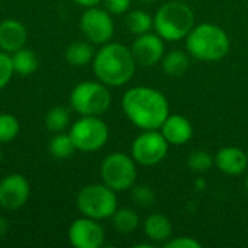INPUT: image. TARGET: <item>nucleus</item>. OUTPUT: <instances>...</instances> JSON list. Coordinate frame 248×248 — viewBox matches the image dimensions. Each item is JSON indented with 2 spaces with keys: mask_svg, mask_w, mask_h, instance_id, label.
Segmentation results:
<instances>
[{
  "mask_svg": "<svg viewBox=\"0 0 248 248\" xmlns=\"http://www.w3.org/2000/svg\"><path fill=\"white\" fill-rule=\"evenodd\" d=\"M12 62H13V70L15 74L19 76H29L38 68V58L33 54V51L28 48H20L12 54Z\"/></svg>",
  "mask_w": 248,
  "mask_h": 248,
  "instance_id": "nucleus-22",
  "label": "nucleus"
},
{
  "mask_svg": "<svg viewBox=\"0 0 248 248\" xmlns=\"http://www.w3.org/2000/svg\"><path fill=\"white\" fill-rule=\"evenodd\" d=\"M80 28L84 36L97 45H103L110 42L115 33V25L110 13L106 9H100L97 6L87 7L80 19Z\"/></svg>",
  "mask_w": 248,
  "mask_h": 248,
  "instance_id": "nucleus-10",
  "label": "nucleus"
},
{
  "mask_svg": "<svg viewBox=\"0 0 248 248\" xmlns=\"http://www.w3.org/2000/svg\"><path fill=\"white\" fill-rule=\"evenodd\" d=\"M215 164L214 157L205 151V150H195L192 153H189L187 157V167L196 173H205L208 171L212 166Z\"/></svg>",
  "mask_w": 248,
  "mask_h": 248,
  "instance_id": "nucleus-26",
  "label": "nucleus"
},
{
  "mask_svg": "<svg viewBox=\"0 0 248 248\" xmlns=\"http://www.w3.org/2000/svg\"><path fill=\"white\" fill-rule=\"evenodd\" d=\"M76 203L83 217H89L97 221L110 218L118 209L116 192L108 187L105 183H93L84 186L78 192Z\"/></svg>",
  "mask_w": 248,
  "mask_h": 248,
  "instance_id": "nucleus-6",
  "label": "nucleus"
},
{
  "mask_svg": "<svg viewBox=\"0 0 248 248\" xmlns=\"http://www.w3.org/2000/svg\"><path fill=\"white\" fill-rule=\"evenodd\" d=\"M138 1H141V3H154V1H158V0H138Z\"/></svg>",
  "mask_w": 248,
  "mask_h": 248,
  "instance_id": "nucleus-32",
  "label": "nucleus"
},
{
  "mask_svg": "<svg viewBox=\"0 0 248 248\" xmlns=\"http://www.w3.org/2000/svg\"><path fill=\"white\" fill-rule=\"evenodd\" d=\"M145 235L154 243H166L173 232L170 219L163 214H153L144 222Z\"/></svg>",
  "mask_w": 248,
  "mask_h": 248,
  "instance_id": "nucleus-17",
  "label": "nucleus"
},
{
  "mask_svg": "<svg viewBox=\"0 0 248 248\" xmlns=\"http://www.w3.org/2000/svg\"><path fill=\"white\" fill-rule=\"evenodd\" d=\"M112 103V96L102 81H81L71 90L70 105L81 116H100Z\"/></svg>",
  "mask_w": 248,
  "mask_h": 248,
  "instance_id": "nucleus-5",
  "label": "nucleus"
},
{
  "mask_svg": "<svg viewBox=\"0 0 248 248\" xmlns=\"http://www.w3.org/2000/svg\"><path fill=\"white\" fill-rule=\"evenodd\" d=\"M0 163H1V150H0Z\"/></svg>",
  "mask_w": 248,
  "mask_h": 248,
  "instance_id": "nucleus-34",
  "label": "nucleus"
},
{
  "mask_svg": "<svg viewBox=\"0 0 248 248\" xmlns=\"http://www.w3.org/2000/svg\"><path fill=\"white\" fill-rule=\"evenodd\" d=\"M217 169L228 176H240L248 167L247 153L237 147H224L214 157Z\"/></svg>",
  "mask_w": 248,
  "mask_h": 248,
  "instance_id": "nucleus-14",
  "label": "nucleus"
},
{
  "mask_svg": "<svg viewBox=\"0 0 248 248\" xmlns=\"http://www.w3.org/2000/svg\"><path fill=\"white\" fill-rule=\"evenodd\" d=\"M161 68L169 77H182L190 67L189 52L173 49L163 55L161 58Z\"/></svg>",
  "mask_w": 248,
  "mask_h": 248,
  "instance_id": "nucleus-18",
  "label": "nucleus"
},
{
  "mask_svg": "<svg viewBox=\"0 0 248 248\" xmlns=\"http://www.w3.org/2000/svg\"><path fill=\"white\" fill-rule=\"evenodd\" d=\"M20 131L19 121L10 113H0V144L13 141Z\"/></svg>",
  "mask_w": 248,
  "mask_h": 248,
  "instance_id": "nucleus-25",
  "label": "nucleus"
},
{
  "mask_svg": "<svg viewBox=\"0 0 248 248\" xmlns=\"http://www.w3.org/2000/svg\"><path fill=\"white\" fill-rule=\"evenodd\" d=\"M244 187H246V190H247L248 193V174L247 177H246V180H244Z\"/></svg>",
  "mask_w": 248,
  "mask_h": 248,
  "instance_id": "nucleus-33",
  "label": "nucleus"
},
{
  "mask_svg": "<svg viewBox=\"0 0 248 248\" xmlns=\"http://www.w3.org/2000/svg\"><path fill=\"white\" fill-rule=\"evenodd\" d=\"M131 198L138 206L142 208H148L155 202V193L148 185H134L131 187Z\"/></svg>",
  "mask_w": 248,
  "mask_h": 248,
  "instance_id": "nucleus-27",
  "label": "nucleus"
},
{
  "mask_svg": "<svg viewBox=\"0 0 248 248\" xmlns=\"http://www.w3.org/2000/svg\"><path fill=\"white\" fill-rule=\"evenodd\" d=\"M28 32L23 23L15 19H6L0 22V49L13 54L15 51L25 46Z\"/></svg>",
  "mask_w": 248,
  "mask_h": 248,
  "instance_id": "nucleus-16",
  "label": "nucleus"
},
{
  "mask_svg": "<svg viewBox=\"0 0 248 248\" xmlns=\"http://www.w3.org/2000/svg\"><path fill=\"white\" fill-rule=\"evenodd\" d=\"M166 248H201L202 244L192 237H177L169 238L164 244Z\"/></svg>",
  "mask_w": 248,
  "mask_h": 248,
  "instance_id": "nucleus-29",
  "label": "nucleus"
},
{
  "mask_svg": "<svg viewBox=\"0 0 248 248\" xmlns=\"http://www.w3.org/2000/svg\"><path fill=\"white\" fill-rule=\"evenodd\" d=\"M132 55L138 65L153 67L158 64L166 54L164 51V39L158 33H142L137 35V39L132 44Z\"/></svg>",
  "mask_w": 248,
  "mask_h": 248,
  "instance_id": "nucleus-13",
  "label": "nucleus"
},
{
  "mask_svg": "<svg viewBox=\"0 0 248 248\" xmlns=\"http://www.w3.org/2000/svg\"><path fill=\"white\" fill-rule=\"evenodd\" d=\"M70 125V113L64 106H55L45 115V126L54 132H64Z\"/></svg>",
  "mask_w": 248,
  "mask_h": 248,
  "instance_id": "nucleus-24",
  "label": "nucleus"
},
{
  "mask_svg": "<svg viewBox=\"0 0 248 248\" xmlns=\"http://www.w3.org/2000/svg\"><path fill=\"white\" fill-rule=\"evenodd\" d=\"M169 142L157 129L144 131L140 134L131 147V155L137 164L151 167L161 163L169 154Z\"/></svg>",
  "mask_w": 248,
  "mask_h": 248,
  "instance_id": "nucleus-9",
  "label": "nucleus"
},
{
  "mask_svg": "<svg viewBox=\"0 0 248 248\" xmlns=\"http://www.w3.org/2000/svg\"><path fill=\"white\" fill-rule=\"evenodd\" d=\"M74 1L83 7H93V6H97L99 3H102L103 0H74Z\"/></svg>",
  "mask_w": 248,
  "mask_h": 248,
  "instance_id": "nucleus-31",
  "label": "nucleus"
},
{
  "mask_svg": "<svg viewBox=\"0 0 248 248\" xmlns=\"http://www.w3.org/2000/svg\"><path fill=\"white\" fill-rule=\"evenodd\" d=\"M110 219H112L113 228L119 234H131L137 231L140 225V217L131 208H121V209L118 208L115 214L110 217Z\"/></svg>",
  "mask_w": 248,
  "mask_h": 248,
  "instance_id": "nucleus-20",
  "label": "nucleus"
},
{
  "mask_svg": "<svg viewBox=\"0 0 248 248\" xmlns=\"http://www.w3.org/2000/svg\"><path fill=\"white\" fill-rule=\"evenodd\" d=\"M179 1H185V0H179Z\"/></svg>",
  "mask_w": 248,
  "mask_h": 248,
  "instance_id": "nucleus-35",
  "label": "nucleus"
},
{
  "mask_svg": "<svg viewBox=\"0 0 248 248\" xmlns=\"http://www.w3.org/2000/svg\"><path fill=\"white\" fill-rule=\"evenodd\" d=\"M125 25L131 33L142 35V33L150 32L154 28V17L141 9H135L126 13Z\"/></svg>",
  "mask_w": 248,
  "mask_h": 248,
  "instance_id": "nucleus-21",
  "label": "nucleus"
},
{
  "mask_svg": "<svg viewBox=\"0 0 248 248\" xmlns=\"http://www.w3.org/2000/svg\"><path fill=\"white\" fill-rule=\"evenodd\" d=\"M186 39L189 55L201 61H219L231 46L228 33L215 23L195 25Z\"/></svg>",
  "mask_w": 248,
  "mask_h": 248,
  "instance_id": "nucleus-3",
  "label": "nucleus"
},
{
  "mask_svg": "<svg viewBox=\"0 0 248 248\" xmlns=\"http://www.w3.org/2000/svg\"><path fill=\"white\" fill-rule=\"evenodd\" d=\"M68 134L76 150L83 153L97 151L109 140V128L99 116H81L71 125Z\"/></svg>",
  "mask_w": 248,
  "mask_h": 248,
  "instance_id": "nucleus-8",
  "label": "nucleus"
},
{
  "mask_svg": "<svg viewBox=\"0 0 248 248\" xmlns=\"http://www.w3.org/2000/svg\"><path fill=\"white\" fill-rule=\"evenodd\" d=\"M247 157H248V151H247Z\"/></svg>",
  "mask_w": 248,
  "mask_h": 248,
  "instance_id": "nucleus-36",
  "label": "nucleus"
},
{
  "mask_svg": "<svg viewBox=\"0 0 248 248\" xmlns=\"http://www.w3.org/2000/svg\"><path fill=\"white\" fill-rule=\"evenodd\" d=\"M137 163L125 153H110L102 160V182L115 192L129 190L137 180Z\"/></svg>",
  "mask_w": 248,
  "mask_h": 248,
  "instance_id": "nucleus-7",
  "label": "nucleus"
},
{
  "mask_svg": "<svg viewBox=\"0 0 248 248\" xmlns=\"http://www.w3.org/2000/svg\"><path fill=\"white\" fill-rule=\"evenodd\" d=\"M65 58L74 67H84L93 61L94 49L89 42L77 41L68 45V48L65 49Z\"/></svg>",
  "mask_w": 248,
  "mask_h": 248,
  "instance_id": "nucleus-19",
  "label": "nucleus"
},
{
  "mask_svg": "<svg viewBox=\"0 0 248 248\" xmlns=\"http://www.w3.org/2000/svg\"><path fill=\"white\" fill-rule=\"evenodd\" d=\"M103 3L110 15H124L131 7V0H103Z\"/></svg>",
  "mask_w": 248,
  "mask_h": 248,
  "instance_id": "nucleus-30",
  "label": "nucleus"
},
{
  "mask_svg": "<svg viewBox=\"0 0 248 248\" xmlns=\"http://www.w3.org/2000/svg\"><path fill=\"white\" fill-rule=\"evenodd\" d=\"M68 240L76 248H99L105 243V228L97 219L83 217L71 222Z\"/></svg>",
  "mask_w": 248,
  "mask_h": 248,
  "instance_id": "nucleus-11",
  "label": "nucleus"
},
{
  "mask_svg": "<svg viewBox=\"0 0 248 248\" xmlns=\"http://www.w3.org/2000/svg\"><path fill=\"white\" fill-rule=\"evenodd\" d=\"M31 196L29 182L17 173L9 174L0 180V206L7 211H16L25 206Z\"/></svg>",
  "mask_w": 248,
  "mask_h": 248,
  "instance_id": "nucleus-12",
  "label": "nucleus"
},
{
  "mask_svg": "<svg viewBox=\"0 0 248 248\" xmlns=\"http://www.w3.org/2000/svg\"><path fill=\"white\" fill-rule=\"evenodd\" d=\"M15 74L12 55L0 49V90L4 89Z\"/></svg>",
  "mask_w": 248,
  "mask_h": 248,
  "instance_id": "nucleus-28",
  "label": "nucleus"
},
{
  "mask_svg": "<svg viewBox=\"0 0 248 248\" xmlns=\"http://www.w3.org/2000/svg\"><path fill=\"white\" fill-rule=\"evenodd\" d=\"M122 110L125 116L140 129H160L170 115L166 96L147 86L132 87L122 97Z\"/></svg>",
  "mask_w": 248,
  "mask_h": 248,
  "instance_id": "nucleus-1",
  "label": "nucleus"
},
{
  "mask_svg": "<svg viewBox=\"0 0 248 248\" xmlns=\"http://www.w3.org/2000/svg\"><path fill=\"white\" fill-rule=\"evenodd\" d=\"M74 151H76V147L70 134L58 132L49 141V153L57 160L70 158L74 154Z\"/></svg>",
  "mask_w": 248,
  "mask_h": 248,
  "instance_id": "nucleus-23",
  "label": "nucleus"
},
{
  "mask_svg": "<svg viewBox=\"0 0 248 248\" xmlns=\"http://www.w3.org/2000/svg\"><path fill=\"white\" fill-rule=\"evenodd\" d=\"M92 62L96 78L109 87L126 84L134 77L137 68L131 48L118 42L103 44Z\"/></svg>",
  "mask_w": 248,
  "mask_h": 248,
  "instance_id": "nucleus-2",
  "label": "nucleus"
},
{
  "mask_svg": "<svg viewBox=\"0 0 248 248\" xmlns=\"http://www.w3.org/2000/svg\"><path fill=\"white\" fill-rule=\"evenodd\" d=\"M195 26V13L185 3L171 0L163 4L154 16V29L164 41L185 39Z\"/></svg>",
  "mask_w": 248,
  "mask_h": 248,
  "instance_id": "nucleus-4",
  "label": "nucleus"
},
{
  "mask_svg": "<svg viewBox=\"0 0 248 248\" xmlns=\"http://www.w3.org/2000/svg\"><path fill=\"white\" fill-rule=\"evenodd\" d=\"M160 132L171 145H183L193 137V126L183 115H169L160 126Z\"/></svg>",
  "mask_w": 248,
  "mask_h": 248,
  "instance_id": "nucleus-15",
  "label": "nucleus"
}]
</instances>
